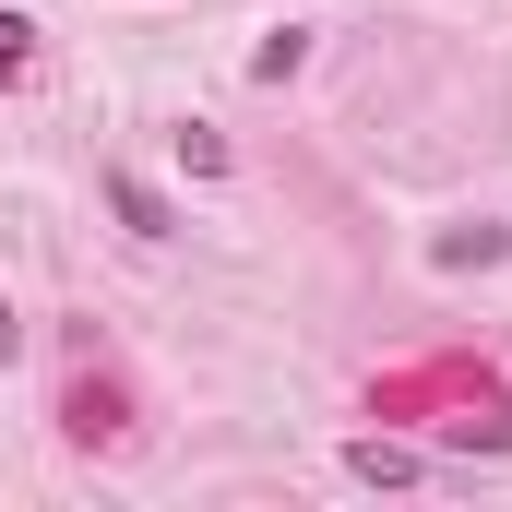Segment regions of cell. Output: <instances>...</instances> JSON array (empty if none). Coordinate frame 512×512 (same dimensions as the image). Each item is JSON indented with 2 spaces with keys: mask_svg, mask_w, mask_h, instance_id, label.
<instances>
[{
  "mask_svg": "<svg viewBox=\"0 0 512 512\" xmlns=\"http://www.w3.org/2000/svg\"><path fill=\"white\" fill-rule=\"evenodd\" d=\"M60 429H72V441H120V429H131L120 382H72V405H60Z\"/></svg>",
  "mask_w": 512,
  "mask_h": 512,
  "instance_id": "obj_1",
  "label": "cell"
},
{
  "mask_svg": "<svg viewBox=\"0 0 512 512\" xmlns=\"http://www.w3.org/2000/svg\"><path fill=\"white\" fill-rule=\"evenodd\" d=\"M346 477H370V489H405V477H417V453H405V441H358V453H346Z\"/></svg>",
  "mask_w": 512,
  "mask_h": 512,
  "instance_id": "obj_2",
  "label": "cell"
},
{
  "mask_svg": "<svg viewBox=\"0 0 512 512\" xmlns=\"http://www.w3.org/2000/svg\"><path fill=\"white\" fill-rule=\"evenodd\" d=\"M108 203H120V227H131V239H167V203H155L143 179H108Z\"/></svg>",
  "mask_w": 512,
  "mask_h": 512,
  "instance_id": "obj_3",
  "label": "cell"
},
{
  "mask_svg": "<svg viewBox=\"0 0 512 512\" xmlns=\"http://www.w3.org/2000/svg\"><path fill=\"white\" fill-rule=\"evenodd\" d=\"M298 60H310V36H298V24H274V36H262V48H251V72H262V84H286Z\"/></svg>",
  "mask_w": 512,
  "mask_h": 512,
  "instance_id": "obj_4",
  "label": "cell"
},
{
  "mask_svg": "<svg viewBox=\"0 0 512 512\" xmlns=\"http://www.w3.org/2000/svg\"><path fill=\"white\" fill-rule=\"evenodd\" d=\"M24 72H36V24H24V12H0V84H24Z\"/></svg>",
  "mask_w": 512,
  "mask_h": 512,
  "instance_id": "obj_5",
  "label": "cell"
},
{
  "mask_svg": "<svg viewBox=\"0 0 512 512\" xmlns=\"http://www.w3.org/2000/svg\"><path fill=\"white\" fill-rule=\"evenodd\" d=\"M179 167H191V179H227V131L191 120V131H179Z\"/></svg>",
  "mask_w": 512,
  "mask_h": 512,
  "instance_id": "obj_6",
  "label": "cell"
},
{
  "mask_svg": "<svg viewBox=\"0 0 512 512\" xmlns=\"http://www.w3.org/2000/svg\"><path fill=\"white\" fill-rule=\"evenodd\" d=\"M501 251H512L501 227H453V239H441V262H501Z\"/></svg>",
  "mask_w": 512,
  "mask_h": 512,
  "instance_id": "obj_7",
  "label": "cell"
},
{
  "mask_svg": "<svg viewBox=\"0 0 512 512\" xmlns=\"http://www.w3.org/2000/svg\"><path fill=\"white\" fill-rule=\"evenodd\" d=\"M12 358H24V310L0 298V370H12Z\"/></svg>",
  "mask_w": 512,
  "mask_h": 512,
  "instance_id": "obj_8",
  "label": "cell"
}]
</instances>
